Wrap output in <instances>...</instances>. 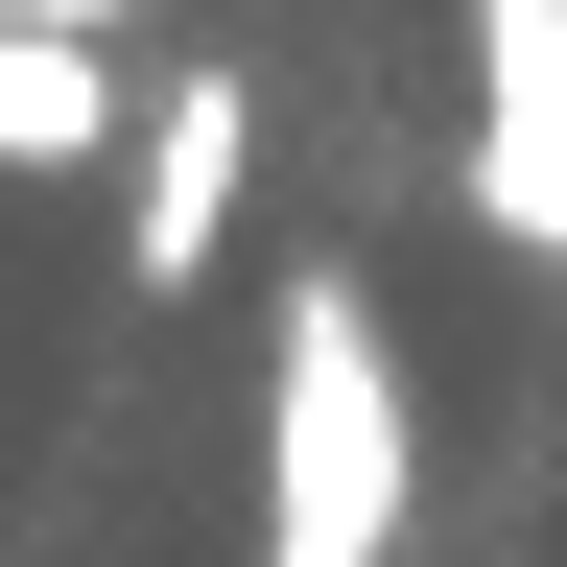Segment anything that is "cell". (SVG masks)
Returning a JSON list of instances; mask_svg holds the SVG:
<instances>
[{"label":"cell","mask_w":567,"mask_h":567,"mask_svg":"<svg viewBox=\"0 0 567 567\" xmlns=\"http://www.w3.org/2000/svg\"><path fill=\"white\" fill-rule=\"evenodd\" d=\"M402 544V354L354 284H284V379H260V567H379Z\"/></svg>","instance_id":"6da1fadb"},{"label":"cell","mask_w":567,"mask_h":567,"mask_svg":"<svg viewBox=\"0 0 567 567\" xmlns=\"http://www.w3.org/2000/svg\"><path fill=\"white\" fill-rule=\"evenodd\" d=\"M237 166H260V95L237 71H166V95H142V284H213Z\"/></svg>","instance_id":"7a4b0ae2"},{"label":"cell","mask_w":567,"mask_h":567,"mask_svg":"<svg viewBox=\"0 0 567 567\" xmlns=\"http://www.w3.org/2000/svg\"><path fill=\"white\" fill-rule=\"evenodd\" d=\"M95 142H118L95 24H0V166H95Z\"/></svg>","instance_id":"3957f363"}]
</instances>
